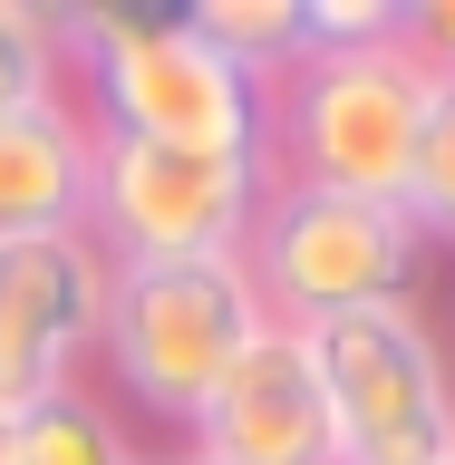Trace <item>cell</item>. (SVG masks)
<instances>
[{"instance_id":"obj_1","label":"cell","mask_w":455,"mask_h":465,"mask_svg":"<svg viewBox=\"0 0 455 465\" xmlns=\"http://www.w3.org/2000/svg\"><path fill=\"white\" fill-rule=\"evenodd\" d=\"M58 49L78 78L68 97L97 136L174 145V155H262V87L203 49L184 10L87 0V10H58Z\"/></svg>"},{"instance_id":"obj_2","label":"cell","mask_w":455,"mask_h":465,"mask_svg":"<svg viewBox=\"0 0 455 465\" xmlns=\"http://www.w3.org/2000/svg\"><path fill=\"white\" fill-rule=\"evenodd\" d=\"M417 116H427V68L407 58L398 29L349 39V49H311L301 68H282L262 87V174L398 203L407 155H417Z\"/></svg>"},{"instance_id":"obj_3","label":"cell","mask_w":455,"mask_h":465,"mask_svg":"<svg viewBox=\"0 0 455 465\" xmlns=\"http://www.w3.org/2000/svg\"><path fill=\"white\" fill-rule=\"evenodd\" d=\"M272 330L242 252L213 262H107V311H97V359L136 417L194 427V407L223 388V369Z\"/></svg>"},{"instance_id":"obj_4","label":"cell","mask_w":455,"mask_h":465,"mask_svg":"<svg viewBox=\"0 0 455 465\" xmlns=\"http://www.w3.org/2000/svg\"><path fill=\"white\" fill-rule=\"evenodd\" d=\"M340 427V465H446L455 446V359L436 340V320L407 301H369L301 330Z\"/></svg>"},{"instance_id":"obj_5","label":"cell","mask_w":455,"mask_h":465,"mask_svg":"<svg viewBox=\"0 0 455 465\" xmlns=\"http://www.w3.org/2000/svg\"><path fill=\"white\" fill-rule=\"evenodd\" d=\"M417 232L398 203L320 194V184H262L252 232H242V272H252L262 311L282 330H320L369 301H407L417 291Z\"/></svg>"},{"instance_id":"obj_6","label":"cell","mask_w":455,"mask_h":465,"mask_svg":"<svg viewBox=\"0 0 455 465\" xmlns=\"http://www.w3.org/2000/svg\"><path fill=\"white\" fill-rule=\"evenodd\" d=\"M262 184H272L262 155H174V145L97 136L87 242L107 262H213V252H242Z\"/></svg>"},{"instance_id":"obj_7","label":"cell","mask_w":455,"mask_h":465,"mask_svg":"<svg viewBox=\"0 0 455 465\" xmlns=\"http://www.w3.org/2000/svg\"><path fill=\"white\" fill-rule=\"evenodd\" d=\"M97 311H107V252L87 232L0 242V407L10 417L87 378Z\"/></svg>"},{"instance_id":"obj_8","label":"cell","mask_w":455,"mask_h":465,"mask_svg":"<svg viewBox=\"0 0 455 465\" xmlns=\"http://www.w3.org/2000/svg\"><path fill=\"white\" fill-rule=\"evenodd\" d=\"M184 446L213 465H340V427H330V398H320L311 340L272 320L223 369V388L194 407Z\"/></svg>"},{"instance_id":"obj_9","label":"cell","mask_w":455,"mask_h":465,"mask_svg":"<svg viewBox=\"0 0 455 465\" xmlns=\"http://www.w3.org/2000/svg\"><path fill=\"white\" fill-rule=\"evenodd\" d=\"M87 184H97V126L68 87L0 116V242L87 232Z\"/></svg>"},{"instance_id":"obj_10","label":"cell","mask_w":455,"mask_h":465,"mask_svg":"<svg viewBox=\"0 0 455 465\" xmlns=\"http://www.w3.org/2000/svg\"><path fill=\"white\" fill-rule=\"evenodd\" d=\"M184 29H194L213 58H232L252 87H272L282 68L320 49V10L311 0H184Z\"/></svg>"},{"instance_id":"obj_11","label":"cell","mask_w":455,"mask_h":465,"mask_svg":"<svg viewBox=\"0 0 455 465\" xmlns=\"http://www.w3.org/2000/svg\"><path fill=\"white\" fill-rule=\"evenodd\" d=\"M10 465H155V456L126 436V417L97 388H58L10 417Z\"/></svg>"},{"instance_id":"obj_12","label":"cell","mask_w":455,"mask_h":465,"mask_svg":"<svg viewBox=\"0 0 455 465\" xmlns=\"http://www.w3.org/2000/svg\"><path fill=\"white\" fill-rule=\"evenodd\" d=\"M398 213L417 242H455V68H427V116H417Z\"/></svg>"},{"instance_id":"obj_13","label":"cell","mask_w":455,"mask_h":465,"mask_svg":"<svg viewBox=\"0 0 455 465\" xmlns=\"http://www.w3.org/2000/svg\"><path fill=\"white\" fill-rule=\"evenodd\" d=\"M68 87V49H58V10L49 0H0V116L29 97Z\"/></svg>"},{"instance_id":"obj_14","label":"cell","mask_w":455,"mask_h":465,"mask_svg":"<svg viewBox=\"0 0 455 465\" xmlns=\"http://www.w3.org/2000/svg\"><path fill=\"white\" fill-rule=\"evenodd\" d=\"M155 465H213V456H194V446H174V456H155Z\"/></svg>"},{"instance_id":"obj_15","label":"cell","mask_w":455,"mask_h":465,"mask_svg":"<svg viewBox=\"0 0 455 465\" xmlns=\"http://www.w3.org/2000/svg\"><path fill=\"white\" fill-rule=\"evenodd\" d=\"M0 465H10V407H0Z\"/></svg>"},{"instance_id":"obj_16","label":"cell","mask_w":455,"mask_h":465,"mask_svg":"<svg viewBox=\"0 0 455 465\" xmlns=\"http://www.w3.org/2000/svg\"><path fill=\"white\" fill-rule=\"evenodd\" d=\"M446 465H455V446H446Z\"/></svg>"}]
</instances>
